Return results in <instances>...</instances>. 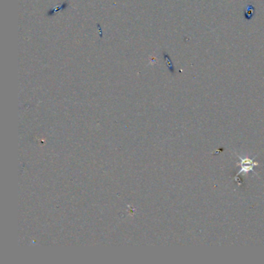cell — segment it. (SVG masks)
Masks as SVG:
<instances>
[{
  "label": "cell",
  "mask_w": 264,
  "mask_h": 264,
  "mask_svg": "<svg viewBox=\"0 0 264 264\" xmlns=\"http://www.w3.org/2000/svg\"><path fill=\"white\" fill-rule=\"evenodd\" d=\"M61 6H63V5H61V6H57V8L54 9V10H53V13H55V12H57V11H58V10H61ZM54 13H53V14H54Z\"/></svg>",
  "instance_id": "cell-3"
},
{
  "label": "cell",
  "mask_w": 264,
  "mask_h": 264,
  "mask_svg": "<svg viewBox=\"0 0 264 264\" xmlns=\"http://www.w3.org/2000/svg\"><path fill=\"white\" fill-rule=\"evenodd\" d=\"M164 58H165V61H166V64H167V66L168 67L169 70H170V71L171 72V73H173L174 72V67H173V64H172V61L171 60H170V57H169L168 54H164Z\"/></svg>",
  "instance_id": "cell-2"
},
{
  "label": "cell",
  "mask_w": 264,
  "mask_h": 264,
  "mask_svg": "<svg viewBox=\"0 0 264 264\" xmlns=\"http://www.w3.org/2000/svg\"><path fill=\"white\" fill-rule=\"evenodd\" d=\"M255 15V8L253 5H247L244 10V16L246 20H250Z\"/></svg>",
  "instance_id": "cell-1"
}]
</instances>
